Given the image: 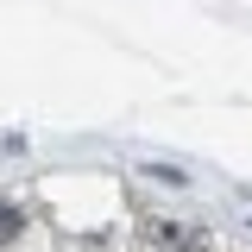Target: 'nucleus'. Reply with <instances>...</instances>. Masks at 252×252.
Instances as JSON below:
<instances>
[{"instance_id": "obj_1", "label": "nucleus", "mask_w": 252, "mask_h": 252, "mask_svg": "<svg viewBox=\"0 0 252 252\" xmlns=\"http://www.w3.org/2000/svg\"><path fill=\"white\" fill-rule=\"evenodd\" d=\"M19 227H26V220L13 215V208H0V246H6V240H13V233H19Z\"/></svg>"}]
</instances>
